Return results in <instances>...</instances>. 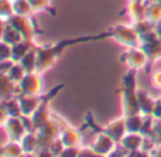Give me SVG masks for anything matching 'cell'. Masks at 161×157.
<instances>
[{
    "label": "cell",
    "instance_id": "cell-1",
    "mask_svg": "<svg viewBox=\"0 0 161 157\" xmlns=\"http://www.w3.org/2000/svg\"><path fill=\"white\" fill-rule=\"evenodd\" d=\"M109 37L113 38L117 44L123 45L126 48L139 47L140 45V36L134 30L133 25H127V24L113 25L109 30Z\"/></svg>",
    "mask_w": 161,
    "mask_h": 157
},
{
    "label": "cell",
    "instance_id": "cell-2",
    "mask_svg": "<svg viewBox=\"0 0 161 157\" xmlns=\"http://www.w3.org/2000/svg\"><path fill=\"white\" fill-rule=\"evenodd\" d=\"M8 24H11L17 31L20 33V36L23 37V40H27V41H31L34 44L37 38V34H38V30H37V25L33 20V16H19V14H13L10 19L7 20Z\"/></svg>",
    "mask_w": 161,
    "mask_h": 157
},
{
    "label": "cell",
    "instance_id": "cell-3",
    "mask_svg": "<svg viewBox=\"0 0 161 157\" xmlns=\"http://www.w3.org/2000/svg\"><path fill=\"white\" fill-rule=\"evenodd\" d=\"M42 74L37 72H27L24 78L17 84V93L30 96H42L44 92V81H42Z\"/></svg>",
    "mask_w": 161,
    "mask_h": 157
},
{
    "label": "cell",
    "instance_id": "cell-4",
    "mask_svg": "<svg viewBox=\"0 0 161 157\" xmlns=\"http://www.w3.org/2000/svg\"><path fill=\"white\" fill-rule=\"evenodd\" d=\"M62 88H64V85H58L57 88L51 89L47 95H42L41 104L38 105L37 110L33 113V116H31V122H33L34 129L36 130L38 129L41 125H44L45 122H48L51 119V113H53V110L50 109V102H51V99H53L54 96L62 89Z\"/></svg>",
    "mask_w": 161,
    "mask_h": 157
},
{
    "label": "cell",
    "instance_id": "cell-5",
    "mask_svg": "<svg viewBox=\"0 0 161 157\" xmlns=\"http://www.w3.org/2000/svg\"><path fill=\"white\" fill-rule=\"evenodd\" d=\"M120 61L129 68V70L133 71H140L143 68H146V65L150 62L147 54L143 51V48L140 47H131L127 48L125 53L120 55Z\"/></svg>",
    "mask_w": 161,
    "mask_h": 157
},
{
    "label": "cell",
    "instance_id": "cell-6",
    "mask_svg": "<svg viewBox=\"0 0 161 157\" xmlns=\"http://www.w3.org/2000/svg\"><path fill=\"white\" fill-rule=\"evenodd\" d=\"M140 47L147 54L151 62L161 59V38L156 34V31H151V33L140 37Z\"/></svg>",
    "mask_w": 161,
    "mask_h": 157
},
{
    "label": "cell",
    "instance_id": "cell-7",
    "mask_svg": "<svg viewBox=\"0 0 161 157\" xmlns=\"http://www.w3.org/2000/svg\"><path fill=\"white\" fill-rule=\"evenodd\" d=\"M3 130L6 133L7 140H13V142H21V139L28 133V129L21 116H19V118L8 116L4 126H3Z\"/></svg>",
    "mask_w": 161,
    "mask_h": 157
},
{
    "label": "cell",
    "instance_id": "cell-8",
    "mask_svg": "<svg viewBox=\"0 0 161 157\" xmlns=\"http://www.w3.org/2000/svg\"><path fill=\"white\" fill-rule=\"evenodd\" d=\"M116 144H117V142H114L110 136L106 135V133L100 129V132H97L96 136H95L91 147L95 150L97 157H106V156L112 154V152L114 150Z\"/></svg>",
    "mask_w": 161,
    "mask_h": 157
},
{
    "label": "cell",
    "instance_id": "cell-9",
    "mask_svg": "<svg viewBox=\"0 0 161 157\" xmlns=\"http://www.w3.org/2000/svg\"><path fill=\"white\" fill-rule=\"evenodd\" d=\"M122 95H120V105H122V112L123 116H130L140 113L139 106V99H137L136 89H130V88H123Z\"/></svg>",
    "mask_w": 161,
    "mask_h": 157
},
{
    "label": "cell",
    "instance_id": "cell-10",
    "mask_svg": "<svg viewBox=\"0 0 161 157\" xmlns=\"http://www.w3.org/2000/svg\"><path fill=\"white\" fill-rule=\"evenodd\" d=\"M102 130L106 133V135H109L112 139H113L114 142H117V143H120V140L123 139V136L127 133V129H126V119L125 116H122V118H117L114 119V121L109 122V123H106L105 126L102 127Z\"/></svg>",
    "mask_w": 161,
    "mask_h": 157
},
{
    "label": "cell",
    "instance_id": "cell-11",
    "mask_svg": "<svg viewBox=\"0 0 161 157\" xmlns=\"http://www.w3.org/2000/svg\"><path fill=\"white\" fill-rule=\"evenodd\" d=\"M16 96L19 99L21 116H28V118H31L33 113L37 110L42 98V96H30V95H23V93H17Z\"/></svg>",
    "mask_w": 161,
    "mask_h": 157
},
{
    "label": "cell",
    "instance_id": "cell-12",
    "mask_svg": "<svg viewBox=\"0 0 161 157\" xmlns=\"http://www.w3.org/2000/svg\"><path fill=\"white\" fill-rule=\"evenodd\" d=\"M36 133L40 136H42V137L50 139V140H55V139L59 137L61 127H59L58 122H57L55 119L51 118L48 122H45L44 125H41V126L36 130Z\"/></svg>",
    "mask_w": 161,
    "mask_h": 157
},
{
    "label": "cell",
    "instance_id": "cell-13",
    "mask_svg": "<svg viewBox=\"0 0 161 157\" xmlns=\"http://www.w3.org/2000/svg\"><path fill=\"white\" fill-rule=\"evenodd\" d=\"M137 93V99H139V106H140V113L143 116H151L154 109V101L153 98L150 96V93L147 91H143V89H136Z\"/></svg>",
    "mask_w": 161,
    "mask_h": 157
},
{
    "label": "cell",
    "instance_id": "cell-14",
    "mask_svg": "<svg viewBox=\"0 0 161 157\" xmlns=\"http://www.w3.org/2000/svg\"><path fill=\"white\" fill-rule=\"evenodd\" d=\"M120 144L130 152H136V150H142V144H143V135L142 133H130L127 132L123 139L120 140ZM129 156V154H127Z\"/></svg>",
    "mask_w": 161,
    "mask_h": 157
},
{
    "label": "cell",
    "instance_id": "cell-15",
    "mask_svg": "<svg viewBox=\"0 0 161 157\" xmlns=\"http://www.w3.org/2000/svg\"><path fill=\"white\" fill-rule=\"evenodd\" d=\"M17 95V84H14L7 74H0V99L4 101Z\"/></svg>",
    "mask_w": 161,
    "mask_h": 157
},
{
    "label": "cell",
    "instance_id": "cell-16",
    "mask_svg": "<svg viewBox=\"0 0 161 157\" xmlns=\"http://www.w3.org/2000/svg\"><path fill=\"white\" fill-rule=\"evenodd\" d=\"M24 156H36L38 150V140H37L36 132H28L20 142Z\"/></svg>",
    "mask_w": 161,
    "mask_h": 157
},
{
    "label": "cell",
    "instance_id": "cell-17",
    "mask_svg": "<svg viewBox=\"0 0 161 157\" xmlns=\"http://www.w3.org/2000/svg\"><path fill=\"white\" fill-rule=\"evenodd\" d=\"M34 47H37V44H34V42H31V41H27V40H21L20 42L11 45V59L19 62L20 59Z\"/></svg>",
    "mask_w": 161,
    "mask_h": 157
},
{
    "label": "cell",
    "instance_id": "cell-18",
    "mask_svg": "<svg viewBox=\"0 0 161 157\" xmlns=\"http://www.w3.org/2000/svg\"><path fill=\"white\" fill-rule=\"evenodd\" d=\"M126 11L129 14L130 21H137V20L146 19V3L142 2H129Z\"/></svg>",
    "mask_w": 161,
    "mask_h": 157
},
{
    "label": "cell",
    "instance_id": "cell-19",
    "mask_svg": "<svg viewBox=\"0 0 161 157\" xmlns=\"http://www.w3.org/2000/svg\"><path fill=\"white\" fill-rule=\"evenodd\" d=\"M0 156H3V157H19V156H24V153H23L20 142L7 140L3 146H0Z\"/></svg>",
    "mask_w": 161,
    "mask_h": 157
},
{
    "label": "cell",
    "instance_id": "cell-20",
    "mask_svg": "<svg viewBox=\"0 0 161 157\" xmlns=\"http://www.w3.org/2000/svg\"><path fill=\"white\" fill-rule=\"evenodd\" d=\"M146 19L154 25L161 23V3L148 2L146 3Z\"/></svg>",
    "mask_w": 161,
    "mask_h": 157
},
{
    "label": "cell",
    "instance_id": "cell-21",
    "mask_svg": "<svg viewBox=\"0 0 161 157\" xmlns=\"http://www.w3.org/2000/svg\"><path fill=\"white\" fill-rule=\"evenodd\" d=\"M19 62L23 65L25 72H34V71H37V47L31 48Z\"/></svg>",
    "mask_w": 161,
    "mask_h": 157
},
{
    "label": "cell",
    "instance_id": "cell-22",
    "mask_svg": "<svg viewBox=\"0 0 161 157\" xmlns=\"http://www.w3.org/2000/svg\"><path fill=\"white\" fill-rule=\"evenodd\" d=\"M126 119V129L130 133H140L143 127V122H144V116L142 113L137 115H130V116H125Z\"/></svg>",
    "mask_w": 161,
    "mask_h": 157
},
{
    "label": "cell",
    "instance_id": "cell-23",
    "mask_svg": "<svg viewBox=\"0 0 161 157\" xmlns=\"http://www.w3.org/2000/svg\"><path fill=\"white\" fill-rule=\"evenodd\" d=\"M2 104H3V106H4L8 116H11V118H19V116H21V109H20V104H19L17 96H11V98H8V99H4V101H2Z\"/></svg>",
    "mask_w": 161,
    "mask_h": 157
},
{
    "label": "cell",
    "instance_id": "cell-24",
    "mask_svg": "<svg viewBox=\"0 0 161 157\" xmlns=\"http://www.w3.org/2000/svg\"><path fill=\"white\" fill-rule=\"evenodd\" d=\"M2 40L6 41V42H8L10 45H14V44H17V42L21 41L23 37L20 36V33L13 27V25L8 24V23H6V28H4V33H3Z\"/></svg>",
    "mask_w": 161,
    "mask_h": 157
},
{
    "label": "cell",
    "instance_id": "cell-25",
    "mask_svg": "<svg viewBox=\"0 0 161 157\" xmlns=\"http://www.w3.org/2000/svg\"><path fill=\"white\" fill-rule=\"evenodd\" d=\"M131 25L134 27V30L137 31V34H139L140 37L154 31V27H156V25H154L151 21H148L147 19H142V20H137V21H133Z\"/></svg>",
    "mask_w": 161,
    "mask_h": 157
},
{
    "label": "cell",
    "instance_id": "cell-26",
    "mask_svg": "<svg viewBox=\"0 0 161 157\" xmlns=\"http://www.w3.org/2000/svg\"><path fill=\"white\" fill-rule=\"evenodd\" d=\"M13 11L19 16H33L34 11L31 8L30 3L27 0H14L13 2Z\"/></svg>",
    "mask_w": 161,
    "mask_h": 157
},
{
    "label": "cell",
    "instance_id": "cell-27",
    "mask_svg": "<svg viewBox=\"0 0 161 157\" xmlns=\"http://www.w3.org/2000/svg\"><path fill=\"white\" fill-rule=\"evenodd\" d=\"M25 74H27V72H25V70L23 68V65L20 64V62L14 61V64L11 65V68L8 70L7 75H8V78H10L11 81L14 82V84H19V82L21 81L23 78H24Z\"/></svg>",
    "mask_w": 161,
    "mask_h": 157
},
{
    "label": "cell",
    "instance_id": "cell-28",
    "mask_svg": "<svg viewBox=\"0 0 161 157\" xmlns=\"http://www.w3.org/2000/svg\"><path fill=\"white\" fill-rule=\"evenodd\" d=\"M27 2L30 3L34 14L44 13V11H51V13H54L53 7H51V0H27Z\"/></svg>",
    "mask_w": 161,
    "mask_h": 157
},
{
    "label": "cell",
    "instance_id": "cell-29",
    "mask_svg": "<svg viewBox=\"0 0 161 157\" xmlns=\"http://www.w3.org/2000/svg\"><path fill=\"white\" fill-rule=\"evenodd\" d=\"M13 14V2L11 0H0V19L7 21Z\"/></svg>",
    "mask_w": 161,
    "mask_h": 157
},
{
    "label": "cell",
    "instance_id": "cell-30",
    "mask_svg": "<svg viewBox=\"0 0 161 157\" xmlns=\"http://www.w3.org/2000/svg\"><path fill=\"white\" fill-rule=\"evenodd\" d=\"M136 72H137V71L129 70V72L123 76V88L137 89V88H136Z\"/></svg>",
    "mask_w": 161,
    "mask_h": 157
},
{
    "label": "cell",
    "instance_id": "cell-31",
    "mask_svg": "<svg viewBox=\"0 0 161 157\" xmlns=\"http://www.w3.org/2000/svg\"><path fill=\"white\" fill-rule=\"evenodd\" d=\"M4 59H11V45L0 40V61Z\"/></svg>",
    "mask_w": 161,
    "mask_h": 157
},
{
    "label": "cell",
    "instance_id": "cell-32",
    "mask_svg": "<svg viewBox=\"0 0 161 157\" xmlns=\"http://www.w3.org/2000/svg\"><path fill=\"white\" fill-rule=\"evenodd\" d=\"M62 149H64V144H62V142L59 140V139L53 140V143H51V146H50V152L53 153V156H59Z\"/></svg>",
    "mask_w": 161,
    "mask_h": 157
},
{
    "label": "cell",
    "instance_id": "cell-33",
    "mask_svg": "<svg viewBox=\"0 0 161 157\" xmlns=\"http://www.w3.org/2000/svg\"><path fill=\"white\" fill-rule=\"evenodd\" d=\"M151 87L157 91H161V70L151 74Z\"/></svg>",
    "mask_w": 161,
    "mask_h": 157
},
{
    "label": "cell",
    "instance_id": "cell-34",
    "mask_svg": "<svg viewBox=\"0 0 161 157\" xmlns=\"http://www.w3.org/2000/svg\"><path fill=\"white\" fill-rule=\"evenodd\" d=\"M79 154V147H64L61 152V157H76Z\"/></svg>",
    "mask_w": 161,
    "mask_h": 157
},
{
    "label": "cell",
    "instance_id": "cell-35",
    "mask_svg": "<svg viewBox=\"0 0 161 157\" xmlns=\"http://www.w3.org/2000/svg\"><path fill=\"white\" fill-rule=\"evenodd\" d=\"M78 157H97V154L95 153V150L89 146V147H79Z\"/></svg>",
    "mask_w": 161,
    "mask_h": 157
},
{
    "label": "cell",
    "instance_id": "cell-36",
    "mask_svg": "<svg viewBox=\"0 0 161 157\" xmlns=\"http://www.w3.org/2000/svg\"><path fill=\"white\" fill-rule=\"evenodd\" d=\"M13 64H14L13 59H4V61H0V74H7Z\"/></svg>",
    "mask_w": 161,
    "mask_h": 157
},
{
    "label": "cell",
    "instance_id": "cell-37",
    "mask_svg": "<svg viewBox=\"0 0 161 157\" xmlns=\"http://www.w3.org/2000/svg\"><path fill=\"white\" fill-rule=\"evenodd\" d=\"M154 119H161V99L156 101L154 104V109H153V113H151Z\"/></svg>",
    "mask_w": 161,
    "mask_h": 157
},
{
    "label": "cell",
    "instance_id": "cell-38",
    "mask_svg": "<svg viewBox=\"0 0 161 157\" xmlns=\"http://www.w3.org/2000/svg\"><path fill=\"white\" fill-rule=\"evenodd\" d=\"M7 118H8L7 112H6V109H4V106H3V104L0 102V127H2V129H3V126H4V123H6V121H7Z\"/></svg>",
    "mask_w": 161,
    "mask_h": 157
},
{
    "label": "cell",
    "instance_id": "cell-39",
    "mask_svg": "<svg viewBox=\"0 0 161 157\" xmlns=\"http://www.w3.org/2000/svg\"><path fill=\"white\" fill-rule=\"evenodd\" d=\"M6 20H3V19H0V40L3 38V33H4V28H6Z\"/></svg>",
    "mask_w": 161,
    "mask_h": 157
},
{
    "label": "cell",
    "instance_id": "cell-40",
    "mask_svg": "<svg viewBox=\"0 0 161 157\" xmlns=\"http://www.w3.org/2000/svg\"><path fill=\"white\" fill-rule=\"evenodd\" d=\"M129 2H142V3H146L147 0H129Z\"/></svg>",
    "mask_w": 161,
    "mask_h": 157
},
{
    "label": "cell",
    "instance_id": "cell-41",
    "mask_svg": "<svg viewBox=\"0 0 161 157\" xmlns=\"http://www.w3.org/2000/svg\"><path fill=\"white\" fill-rule=\"evenodd\" d=\"M156 2H158V3H161V0H156Z\"/></svg>",
    "mask_w": 161,
    "mask_h": 157
},
{
    "label": "cell",
    "instance_id": "cell-42",
    "mask_svg": "<svg viewBox=\"0 0 161 157\" xmlns=\"http://www.w3.org/2000/svg\"><path fill=\"white\" fill-rule=\"evenodd\" d=\"M11 2H14V0H11Z\"/></svg>",
    "mask_w": 161,
    "mask_h": 157
}]
</instances>
